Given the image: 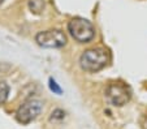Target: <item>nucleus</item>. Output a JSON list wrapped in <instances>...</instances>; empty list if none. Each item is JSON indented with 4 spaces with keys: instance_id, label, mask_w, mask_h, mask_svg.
<instances>
[{
    "instance_id": "nucleus-5",
    "label": "nucleus",
    "mask_w": 147,
    "mask_h": 129,
    "mask_svg": "<svg viewBox=\"0 0 147 129\" xmlns=\"http://www.w3.org/2000/svg\"><path fill=\"white\" fill-rule=\"evenodd\" d=\"M35 41L39 46L46 48H60L65 46L67 36L61 30L53 29V30H46L36 34Z\"/></svg>"
},
{
    "instance_id": "nucleus-8",
    "label": "nucleus",
    "mask_w": 147,
    "mask_h": 129,
    "mask_svg": "<svg viewBox=\"0 0 147 129\" xmlns=\"http://www.w3.org/2000/svg\"><path fill=\"white\" fill-rule=\"evenodd\" d=\"M65 118V112L63 109H55L52 113H51V118L50 120L51 121H56V120H63Z\"/></svg>"
},
{
    "instance_id": "nucleus-3",
    "label": "nucleus",
    "mask_w": 147,
    "mask_h": 129,
    "mask_svg": "<svg viewBox=\"0 0 147 129\" xmlns=\"http://www.w3.org/2000/svg\"><path fill=\"white\" fill-rule=\"evenodd\" d=\"M131 97V91L129 86L124 82H111L106 89V98L113 106H124L129 102Z\"/></svg>"
},
{
    "instance_id": "nucleus-7",
    "label": "nucleus",
    "mask_w": 147,
    "mask_h": 129,
    "mask_svg": "<svg viewBox=\"0 0 147 129\" xmlns=\"http://www.w3.org/2000/svg\"><path fill=\"white\" fill-rule=\"evenodd\" d=\"M9 93V87L5 82H0V106L7 101Z\"/></svg>"
},
{
    "instance_id": "nucleus-1",
    "label": "nucleus",
    "mask_w": 147,
    "mask_h": 129,
    "mask_svg": "<svg viewBox=\"0 0 147 129\" xmlns=\"http://www.w3.org/2000/svg\"><path fill=\"white\" fill-rule=\"evenodd\" d=\"M109 61V55L104 48H90L80 57V65L85 72L95 73L102 70Z\"/></svg>"
},
{
    "instance_id": "nucleus-2",
    "label": "nucleus",
    "mask_w": 147,
    "mask_h": 129,
    "mask_svg": "<svg viewBox=\"0 0 147 129\" xmlns=\"http://www.w3.org/2000/svg\"><path fill=\"white\" fill-rule=\"evenodd\" d=\"M68 30L70 35L80 43H89L95 36V28L89 20L76 17L68 24Z\"/></svg>"
},
{
    "instance_id": "nucleus-10",
    "label": "nucleus",
    "mask_w": 147,
    "mask_h": 129,
    "mask_svg": "<svg viewBox=\"0 0 147 129\" xmlns=\"http://www.w3.org/2000/svg\"><path fill=\"white\" fill-rule=\"evenodd\" d=\"M144 129H147V120H146V123H144Z\"/></svg>"
},
{
    "instance_id": "nucleus-4",
    "label": "nucleus",
    "mask_w": 147,
    "mask_h": 129,
    "mask_svg": "<svg viewBox=\"0 0 147 129\" xmlns=\"http://www.w3.org/2000/svg\"><path fill=\"white\" fill-rule=\"evenodd\" d=\"M42 109H43V103L39 99H28L17 109L16 119L21 124H29L40 115Z\"/></svg>"
},
{
    "instance_id": "nucleus-11",
    "label": "nucleus",
    "mask_w": 147,
    "mask_h": 129,
    "mask_svg": "<svg viewBox=\"0 0 147 129\" xmlns=\"http://www.w3.org/2000/svg\"><path fill=\"white\" fill-rule=\"evenodd\" d=\"M1 1H3V0H0V4H1Z\"/></svg>"
},
{
    "instance_id": "nucleus-9",
    "label": "nucleus",
    "mask_w": 147,
    "mask_h": 129,
    "mask_svg": "<svg viewBox=\"0 0 147 129\" xmlns=\"http://www.w3.org/2000/svg\"><path fill=\"white\" fill-rule=\"evenodd\" d=\"M50 89L52 90L53 93H56V94H61V93H63V91H61V87L59 86V85L56 84L55 80H52V78H50Z\"/></svg>"
},
{
    "instance_id": "nucleus-6",
    "label": "nucleus",
    "mask_w": 147,
    "mask_h": 129,
    "mask_svg": "<svg viewBox=\"0 0 147 129\" xmlns=\"http://www.w3.org/2000/svg\"><path fill=\"white\" fill-rule=\"evenodd\" d=\"M29 7H30L31 12L34 13H40L45 8V0H30L29 1Z\"/></svg>"
}]
</instances>
